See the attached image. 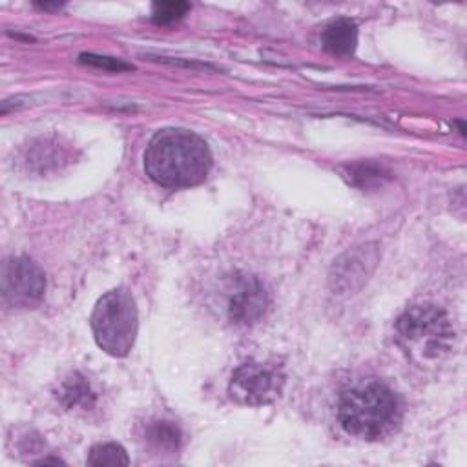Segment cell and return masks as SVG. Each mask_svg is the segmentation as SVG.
Returning <instances> with one entry per match:
<instances>
[{"instance_id": "1", "label": "cell", "mask_w": 467, "mask_h": 467, "mask_svg": "<svg viewBox=\"0 0 467 467\" xmlns=\"http://www.w3.org/2000/svg\"><path fill=\"white\" fill-rule=\"evenodd\" d=\"M212 168V153L202 137L182 128L157 131L146 151L148 177L164 188H186L202 182Z\"/></svg>"}, {"instance_id": "2", "label": "cell", "mask_w": 467, "mask_h": 467, "mask_svg": "<svg viewBox=\"0 0 467 467\" xmlns=\"http://www.w3.org/2000/svg\"><path fill=\"white\" fill-rule=\"evenodd\" d=\"M337 420L350 436L376 441L400 427L403 407L390 387L381 381H367L347 389L339 396Z\"/></svg>"}, {"instance_id": "3", "label": "cell", "mask_w": 467, "mask_h": 467, "mask_svg": "<svg viewBox=\"0 0 467 467\" xmlns=\"http://www.w3.org/2000/svg\"><path fill=\"white\" fill-rule=\"evenodd\" d=\"M400 347L418 361H438L454 345V328L445 314L431 303L409 306L394 323Z\"/></svg>"}, {"instance_id": "4", "label": "cell", "mask_w": 467, "mask_h": 467, "mask_svg": "<svg viewBox=\"0 0 467 467\" xmlns=\"http://www.w3.org/2000/svg\"><path fill=\"white\" fill-rule=\"evenodd\" d=\"M139 316L133 296L126 288L106 292L91 314V330L97 345L109 356H126L137 337Z\"/></svg>"}, {"instance_id": "5", "label": "cell", "mask_w": 467, "mask_h": 467, "mask_svg": "<svg viewBox=\"0 0 467 467\" xmlns=\"http://www.w3.org/2000/svg\"><path fill=\"white\" fill-rule=\"evenodd\" d=\"M285 387V374L277 365L248 361L239 365L230 378L228 394L234 401L250 407L274 403Z\"/></svg>"}, {"instance_id": "6", "label": "cell", "mask_w": 467, "mask_h": 467, "mask_svg": "<svg viewBox=\"0 0 467 467\" xmlns=\"http://www.w3.org/2000/svg\"><path fill=\"white\" fill-rule=\"evenodd\" d=\"M46 292V274L29 257H9L2 265V301L11 308H33Z\"/></svg>"}, {"instance_id": "7", "label": "cell", "mask_w": 467, "mask_h": 467, "mask_svg": "<svg viewBox=\"0 0 467 467\" xmlns=\"http://www.w3.org/2000/svg\"><path fill=\"white\" fill-rule=\"evenodd\" d=\"M379 263V248L376 243H363L348 248L334 259L328 270V286L334 294H356L374 274Z\"/></svg>"}, {"instance_id": "8", "label": "cell", "mask_w": 467, "mask_h": 467, "mask_svg": "<svg viewBox=\"0 0 467 467\" xmlns=\"http://www.w3.org/2000/svg\"><path fill=\"white\" fill-rule=\"evenodd\" d=\"M270 306L265 285L248 274H237L228 288L226 314L235 325H254L261 321Z\"/></svg>"}, {"instance_id": "9", "label": "cell", "mask_w": 467, "mask_h": 467, "mask_svg": "<svg viewBox=\"0 0 467 467\" xmlns=\"http://www.w3.org/2000/svg\"><path fill=\"white\" fill-rule=\"evenodd\" d=\"M323 47L336 57H350L358 46V27L350 18H336L321 33Z\"/></svg>"}, {"instance_id": "10", "label": "cell", "mask_w": 467, "mask_h": 467, "mask_svg": "<svg viewBox=\"0 0 467 467\" xmlns=\"http://www.w3.org/2000/svg\"><path fill=\"white\" fill-rule=\"evenodd\" d=\"M57 396L66 409H77V407L89 409L97 398L88 379L78 372L71 374L67 379L62 381Z\"/></svg>"}, {"instance_id": "11", "label": "cell", "mask_w": 467, "mask_h": 467, "mask_svg": "<svg viewBox=\"0 0 467 467\" xmlns=\"http://www.w3.org/2000/svg\"><path fill=\"white\" fill-rule=\"evenodd\" d=\"M144 436H146V441L155 451H161V452H175L182 443L181 429L173 421H166V420H157L148 423Z\"/></svg>"}, {"instance_id": "12", "label": "cell", "mask_w": 467, "mask_h": 467, "mask_svg": "<svg viewBox=\"0 0 467 467\" xmlns=\"http://www.w3.org/2000/svg\"><path fill=\"white\" fill-rule=\"evenodd\" d=\"M88 465H128L130 458L124 451L122 445L119 443H99L95 447H91L88 458H86Z\"/></svg>"}, {"instance_id": "13", "label": "cell", "mask_w": 467, "mask_h": 467, "mask_svg": "<svg viewBox=\"0 0 467 467\" xmlns=\"http://www.w3.org/2000/svg\"><path fill=\"white\" fill-rule=\"evenodd\" d=\"M188 11H190L188 2H181V0L155 2L151 5V20L159 26H166V24H173V22L181 20Z\"/></svg>"}, {"instance_id": "14", "label": "cell", "mask_w": 467, "mask_h": 467, "mask_svg": "<svg viewBox=\"0 0 467 467\" xmlns=\"http://www.w3.org/2000/svg\"><path fill=\"white\" fill-rule=\"evenodd\" d=\"M80 62L84 64H89V66H95V67H100V69H106V71H130L133 69L131 64L120 60V58H113V57H102V55H95V53H82L78 57Z\"/></svg>"}, {"instance_id": "15", "label": "cell", "mask_w": 467, "mask_h": 467, "mask_svg": "<svg viewBox=\"0 0 467 467\" xmlns=\"http://www.w3.org/2000/svg\"><path fill=\"white\" fill-rule=\"evenodd\" d=\"M350 177L354 179L356 184L359 186H368L370 182H381V177H383V170L376 164H368V162H359V164H354L350 168Z\"/></svg>"}, {"instance_id": "16", "label": "cell", "mask_w": 467, "mask_h": 467, "mask_svg": "<svg viewBox=\"0 0 467 467\" xmlns=\"http://www.w3.org/2000/svg\"><path fill=\"white\" fill-rule=\"evenodd\" d=\"M36 465H46V463H55V465H58V463H64L62 460H58V458H42V460H38V462H35Z\"/></svg>"}, {"instance_id": "17", "label": "cell", "mask_w": 467, "mask_h": 467, "mask_svg": "<svg viewBox=\"0 0 467 467\" xmlns=\"http://www.w3.org/2000/svg\"><path fill=\"white\" fill-rule=\"evenodd\" d=\"M35 5L40 9H60L62 7L60 4H35Z\"/></svg>"}]
</instances>
